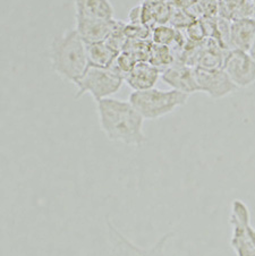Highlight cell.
<instances>
[{
    "mask_svg": "<svg viewBox=\"0 0 255 256\" xmlns=\"http://www.w3.org/2000/svg\"><path fill=\"white\" fill-rule=\"evenodd\" d=\"M148 62H151L156 67H158L161 72L177 62L175 54H174L172 50L170 49V46L156 44H151Z\"/></svg>",
    "mask_w": 255,
    "mask_h": 256,
    "instance_id": "cell-14",
    "label": "cell"
},
{
    "mask_svg": "<svg viewBox=\"0 0 255 256\" xmlns=\"http://www.w3.org/2000/svg\"><path fill=\"white\" fill-rule=\"evenodd\" d=\"M75 30L78 32L85 44L106 41L112 36L117 25L116 20H98L76 16Z\"/></svg>",
    "mask_w": 255,
    "mask_h": 256,
    "instance_id": "cell-9",
    "label": "cell"
},
{
    "mask_svg": "<svg viewBox=\"0 0 255 256\" xmlns=\"http://www.w3.org/2000/svg\"><path fill=\"white\" fill-rule=\"evenodd\" d=\"M190 94L177 90L148 88L146 91H133L130 96V102L144 119L156 120L175 112L180 106H185Z\"/></svg>",
    "mask_w": 255,
    "mask_h": 256,
    "instance_id": "cell-3",
    "label": "cell"
},
{
    "mask_svg": "<svg viewBox=\"0 0 255 256\" xmlns=\"http://www.w3.org/2000/svg\"><path fill=\"white\" fill-rule=\"evenodd\" d=\"M75 15L98 20H114V10L109 0H74Z\"/></svg>",
    "mask_w": 255,
    "mask_h": 256,
    "instance_id": "cell-12",
    "label": "cell"
},
{
    "mask_svg": "<svg viewBox=\"0 0 255 256\" xmlns=\"http://www.w3.org/2000/svg\"><path fill=\"white\" fill-rule=\"evenodd\" d=\"M161 78V70L148 62H138L125 76V83L133 91H146L152 88Z\"/></svg>",
    "mask_w": 255,
    "mask_h": 256,
    "instance_id": "cell-10",
    "label": "cell"
},
{
    "mask_svg": "<svg viewBox=\"0 0 255 256\" xmlns=\"http://www.w3.org/2000/svg\"><path fill=\"white\" fill-rule=\"evenodd\" d=\"M128 20L130 24H143L142 23V5H138L132 8L128 12Z\"/></svg>",
    "mask_w": 255,
    "mask_h": 256,
    "instance_id": "cell-19",
    "label": "cell"
},
{
    "mask_svg": "<svg viewBox=\"0 0 255 256\" xmlns=\"http://www.w3.org/2000/svg\"><path fill=\"white\" fill-rule=\"evenodd\" d=\"M229 224L232 229L230 246L237 256H255V229L250 224V214L242 200H232Z\"/></svg>",
    "mask_w": 255,
    "mask_h": 256,
    "instance_id": "cell-5",
    "label": "cell"
},
{
    "mask_svg": "<svg viewBox=\"0 0 255 256\" xmlns=\"http://www.w3.org/2000/svg\"><path fill=\"white\" fill-rule=\"evenodd\" d=\"M200 92L206 93L212 99H221L237 91V85L232 82L222 68L203 70L195 68Z\"/></svg>",
    "mask_w": 255,
    "mask_h": 256,
    "instance_id": "cell-7",
    "label": "cell"
},
{
    "mask_svg": "<svg viewBox=\"0 0 255 256\" xmlns=\"http://www.w3.org/2000/svg\"><path fill=\"white\" fill-rule=\"evenodd\" d=\"M255 39V20L242 18L232 20L230 25L232 49L248 52Z\"/></svg>",
    "mask_w": 255,
    "mask_h": 256,
    "instance_id": "cell-11",
    "label": "cell"
},
{
    "mask_svg": "<svg viewBox=\"0 0 255 256\" xmlns=\"http://www.w3.org/2000/svg\"><path fill=\"white\" fill-rule=\"evenodd\" d=\"M195 20H195L188 12L184 10V8L172 6L168 24L177 30H182H182H186L188 28L190 24H193Z\"/></svg>",
    "mask_w": 255,
    "mask_h": 256,
    "instance_id": "cell-16",
    "label": "cell"
},
{
    "mask_svg": "<svg viewBox=\"0 0 255 256\" xmlns=\"http://www.w3.org/2000/svg\"><path fill=\"white\" fill-rule=\"evenodd\" d=\"M253 18L255 20V2H254V14H253Z\"/></svg>",
    "mask_w": 255,
    "mask_h": 256,
    "instance_id": "cell-22",
    "label": "cell"
},
{
    "mask_svg": "<svg viewBox=\"0 0 255 256\" xmlns=\"http://www.w3.org/2000/svg\"><path fill=\"white\" fill-rule=\"evenodd\" d=\"M195 20L218 16V0H195L186 10Z\"/></svg>",
    "mask_w": 255,
    "mask_h": 256,
    "instance_id": "cell-15",
    "label": "cell"
},
{
    "mask_svg": "<svg viewBox=\"0 0 255 256\" xmlns=\"http://www.w3.org/2000/svg\"><path fill=\"white\" fill-rule=\"evenodd\" d=\"M52 70L62 80L75 84L88 67L86 44L75 28L54 38L50 44Z\"/></svg>",
    "mask_w": 255,
    "mask_h": 256,
    "instance_id": "cell-2",
    "label": "cell"
},
{
    "mask_svg": "<svg viewBox=\"0 0 255 256\" xmlns=\"http://www.w3.org/2000/svg\"><path fill=\"white\" fill-rule=\"evenodd\" d=\"M96 104L100 128L109 140L135 148L146 143V119L130 101L107 98Z\"/></svg>",
    "mask_w": 255,
    "mask_h": 256,
    "instance_id": "cell-1",
    "label": "cell"
},
{
    "mask_svg": "<svg viewBox=\"0 0 255 256\" xmlns=\"http://www.w3.org/2000/svg\"><path fill=\"white\" fill-rule=\"evenodd\" d=\"M124 82L125 78L114 66L101 68L88 65L82 78L74 84L78 88L75 98L80 99V96L88 93L96 102L107 99L116 94Z\"/></svg>",
    "mask_w": 255,
    "mask_h": 256,
    "instance_id": "cell-4",
    "label": "cell"
},
{
    "mask_svg": "<svg viewBox=\"0 0 255 256\" xmlns=\"http://www.w3.org/2000/svg\"><path fill=\"white\" fill-rule=\"evenodd\" d=\"M185 31V36L187 38V40L193 41V42H200L206 39V31H204L203 24L201 22V20H196L193 24H190L188 28Z\"/></svg>",
    "mask_w": 255,
    "mask_h": 256,
    "instance_id": "cell-18",
    "label": "cell"
},
{
    "mask_svg": "<svg viewBox=\"0 0 255 256\" xmlns=\"http://www.w3.org/2000/svg\"><path fill=\"white\" fill-rule=\"evenodd\" d=\"M222 70L237 88H248L255 83V59L243 50H229L224 60Z\"/></svg>",
    "mask_w": 255,
    "mask_h": 256,
    "instance_id": "cell-6",
    "label": "cell"
},
{
    "mask_svg": "<svg viewBox=\"0 0 255 256\" xmlns=\"http://www.w3.org/2000/svg\"><path fill=\"white\" fill-rule=\"evenodd\" d=\"M254 2H255V0H254Z\"/></svg>",
    "mask_w": 255,
    "mask_h": 256,
    "instance_id": "cell-23",
    "label": "cell"
},
{
    "mask_svg": "<svg viewBox=\"0 0 255 256\" xmlns=\"http://www.w3.org/2000/svg\"><path fill=\"white\" fill-rule=\"evenodd\" d=\"M86 52L88 65L101 68H109L112 66L118 54H120L114 50L106 41L86 44Z\"/></svg>",
    "mask_w": 255,
    "mask_h": 256,
    "instance_id": "cell-13",
    "label": "cell"
},
{
    "mask_svg": "<svg viewBox=\"0 0 255 256\" xmlns=\"http://www.w3.org/2000/svg\"><path fill=\"white\" fill-rule=\"evenodd\" d=\"M243 0H218V16L228 20H235Z\"/></svg>",
    "mask_w": 255,
    "mask_h": 256,
    "instance_id": "cell-17",
    "label": "cell"
},
{
    "mask_svg": "<svg viewBox=\"0 0 255 256\" xmlns=\"http://www.w3.org/2000/svg\"><path fill=\"white\" fill-rule=\"evenodd\" d=\"M248 52H250V56H252L255 59V39L253 41V44H252V46H250V49Z\"/></svg>",
    "mask_w": 255,
    "mask_h": 256,
    "instance_id": "cell-21",
    "label": "cell"
},
{
    "mask_svg": "<svg viewBox=\"0 0 255 256\" xmlns=\"http://www.w3.org/2000/svg\"><path fill=\"white\" fill-rule=\"evenodd\" d=\"M172 0H143V2H169Z\"/></svg>",
    "mask_w": 255,
    "mask_h": 256,
    "instance_id": "cell-20",
    "label": "cell"
},
{
    "mask_svg": "<svg viewBox=\"0 0 255 256\" xmlns=\"http://www.w3.org/2000/svg\"><path fill=\"white\" fill-rule=\"evenodd\" d=\"M161 80L170 88L186 94L200 92L195 68L177 62L161 72Z\"/></svg>",
    "mask_w": 255,
    "mask_h": 256,
    "instance_id": "cell-8",
    "label": "cell"
}]
</instances>
